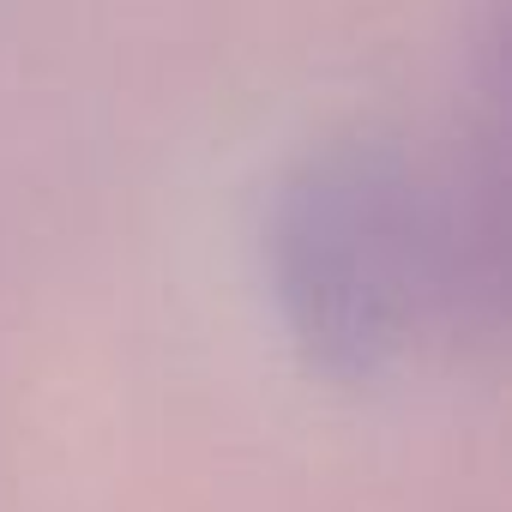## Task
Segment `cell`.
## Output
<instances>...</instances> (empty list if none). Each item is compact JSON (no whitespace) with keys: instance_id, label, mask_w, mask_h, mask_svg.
Masks as SVG:
<instances>
[{"instance_id":"obj_1","label":"cell","mask_w":512,"mask_h":512,"mask_svg":"<svg viewBox=\"0 0 512 512\" xmlns=\"http://www.w3.org/2000/svg\"><path fill=\"white\" fill-rule=\"evenodd\" d=\"M266 266L314 368L386 374L422 326L446 320L434 181L374 139L302 157L272 199Z\"/></svg>"}]
</instances>
